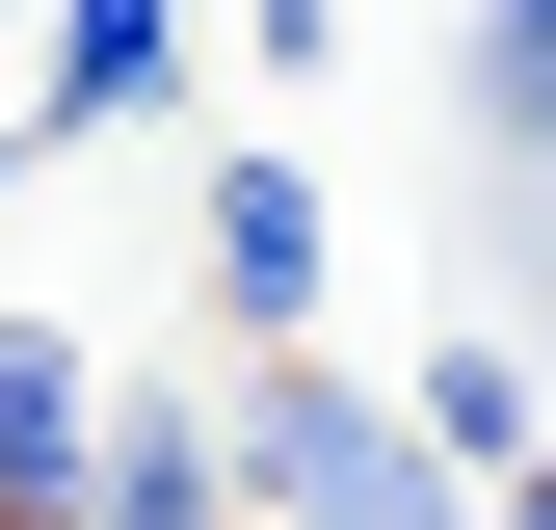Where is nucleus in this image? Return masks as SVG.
<instances>
[{
  "instance_id": "5",
  "label": "nucleus",
  "mask_w": 556,
  "mask_h": 530,
  "mask_svg": "<svg viewBox=\"0 0 556 530\" xmlns=\"http://www.w3.org/2000/svg\"><path fill=\"white\" fill-rule=\"evenodd\" d=\"M160 80H186V0H53V132H106Z\"/></svg>"
},
{
  "instance_id": "9",
  "label": "nucleus",
  "mask_w": 556,
  "mask_h": 530,
  "mask_svg": "<svg viewBox=\"0 0 556 530\" xmlns=\"http://www.w3.org/2000/svg\"><path fill=\"white\" fill-rule=\"evenodd\" d=\"M0 530H27V504H0Z\"/></svg>"
},
{
  "instance_id": "1",
  "label": "nucleus",
  "mask_w": 556,
  "mask_h": 530,
  "mask_svg": "<svg viewBox=\"0 0 556 530\" xmlns=\"http://www.w3.org/2000/svg\"><path fill=\"white\" fill-rule=\"evenodd\" d=\"M213 478H265V504H292V530H451V478H425V451L371 425V398H318L292 345L239 371V451H213Z\"/></svg>"
},
{
  "instance_id": "6",
  "label": "nucleus",
  "mask_w": 556,
  "mask_h": 530,
  "mask_svg": "<svg viewBox=\"0 0 556 530\" xmlns=\"http://www.w3.org/2000/svg\"><path fill=\"white\" fill-rule=\"evenodd\" d=\"M425 478H530V345H451L425 371Z\"/></svg>"
},
{
  "instance_id": "4",
  "label": "nucleus",
  "mask_w": 556,
  "mask_h": 530,
  "mask_svg": "<svg viewBox=\"0 0 556 530\" xmlns=\"http://www.w3.org/2000/svg\"><path fill=\"white\" fill-rule=\"evenodd\" d=\"M53 530H239V478H213V425H106Z\"/></svg>"
},
{
  "instance_id": "8",
  "label": "nucleus",
  "mask_w": 556,
  "mask_h": 530,
  "mask_svg": "<svg viewBox=\"0 0 556 530\" xmlns=\"http://www.w3.org/2000/svg\"><path fill=\"white\" fill-rule=\"evenodd\" d=\"M0 186H27V132H0Z\"/></svg>"
},
{
  "instance_id": "2",
  "label": "nucleus",
  "mask_w": 556,
  "mask_h": 530,
  "mask_svg": "<svg viewBox=\"0 0 556 530\" xmlns=\"http://www.w3.org/2000/svg\"><path fill=\"white\" fill-rule=\"evenodd\" d=\"M213 318H239V345L318 318V186H292V160H213Z\"/></svg>"
},
{
  "instance_id": "3",
  "label": "nucleus",
  "mask_w": 556,
  "mask_h": 530,
  "mask_svg": "<svg viewBox=\"0 0 556 530\" xmlns=\"http://www.w3.org/2000/svg\"><path fill=\"white\" fill-rule=\"evenodd\" d=\"M80 451H106V398H80V345H53V318H0V504H80Z\"/></svg>"
},
{
  "instance_id": "7",
  "label": "nucleus",
  "mask_w": 556,
  "mask_h": 530,
  "mask_svg": "<svg viewBox=\"0 0 556 530\" xmlns=\"http://www.w3.org/2000/svg\"><path fill=\"white\" fill-rule=\"evenodd\" d=\"M477 132H504V160L556 132V0H477Z\"/></svg>"
}]
</instances>
